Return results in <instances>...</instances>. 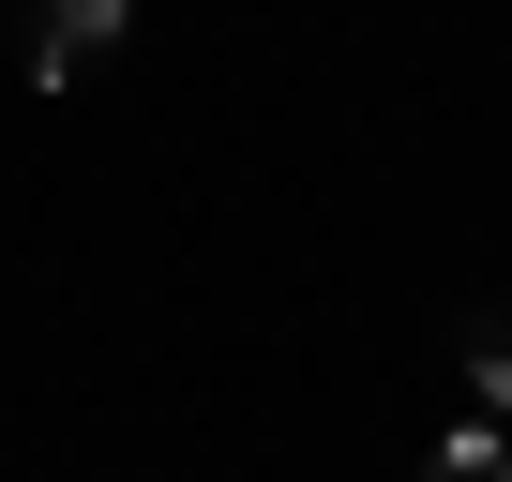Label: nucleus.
<instances>
[{
  "label": "nucleus",
  "instance_id": "f257e3e1",
  "mask_svg": "<svg viewBox=\"0 0 512 482\" xmlns=\"http://www.w3.org/2000/svg\"><path fill=\"white\" fill-rule=\"evenodd\" d=\"M121 31H136V0H31V76H46V91H76Z\"/></svg>",
  "mask_w": 512,
  "mask_h": 482
},
{
  "label": "nucleus",
  "instance_id": "7ed1b4c3",
  "mask_svg": "<svg viewBox=\"0 0 512 482\" xmlns=\"http://www.w3.org/2000/svg\"><path fill=\"white\" fill-rule=\"evenodd\" d=\"M467 377H482V407H512V332H467Z\"/></svg>",
  "mask_w": 512,
  "mask_h": 482
},
{
  "label": "nucleus",
  "instance_id": "f03ea898",
  "mask_svg": "<svg viewBox=\"0 0 512 482\" xmlns=\"http://www.w3.org/2000/svg\"><path fill=\"white\" fill-rule=\"evenodd\" d=\"M422 482H512V452H497V437H452V452H437Z\"/></svg>",
  "mask_w": 512,
  "mask_h": 482
}]
</instances>
